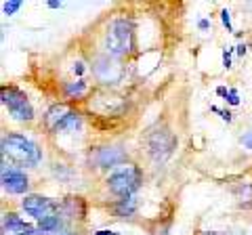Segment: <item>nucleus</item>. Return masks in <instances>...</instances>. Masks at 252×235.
<instances>
[{"label":"nucleus","mask_w":252,"mask_h":235,"mask_svg":"<svg viewBox=\"0 0 252 235\" xmlns=\"http://www.w3.org/2000/svg\"><path fill=\"white\" fill-rule=\"evenodd\" d=\"M0 147H2V160H9V166L36 168L42 162V149L38 143L21 132H4Z\"/></svg>","instance_id":"nucleus-1"},{"label":"nucleus","mask_w":252,"mask_h":235,"mask_svg":"<svg viewBox=\"0 0 252 235\" xmlns=\"http://www.w3.org/2000/svg\"><path fill=\"white\" fill-rule=\"evenodd\" d=\"M135 49V23L130 17H116L107 23L103 51L114 59H122Z\"/></svg>","instance_id":"nucleus-2"},{"label":"nucleus","mask_w":252,"mask_h":235,"mask_svg":"<svg viewBox=\"0 0 252 235\" xmlns=\"http://www.w3.org/2000/svg\"><path fill=\"white\" fill-rule=\"evenodd\" d=\"M141 183H143V172L135 164H124L112 170L105 178V189L107 193H112L116 200H126V198H135V193L139 191Z\"/></svg>","instance_id":"nucleus-3"},{"label":"nucleus","mask_w":252,"mask_h":235,"mask_svg":"<svg viewBox=\"0 0 252 235\" xmlns=\"http://www.w3.org/2000/svg\"><path fill=\"white\" fill-rule=\"evenodd\" d=\"M44 128L49 135L65 137L82 130V116L76 109H69L67 105L55 103L46 109L44 114Z\"/></svg>","instance_id":"nucleus-4"},{"label":"nucleus","mask_w":252,"mask_h":235,"mask_svg":"<svg viewBox=\"0 0 252 235\" xmlns=\"http://www.w3.org/2000/svg\"><path fill=\"white\" fill-rule=\"evenodd\" d=\"M0 101H2V107L9 112V116L13 118V120H17V122H34V105L30 103V99L28 95L23 92L19 86H2L0 88Z\"/></svg>","instance_id":"nucleus-5"},{"label":"nucleus","mask_w":252,"mask_h":235,"mask_svg":"<svg viewBox=\"0 0 252 235\" xmlns=\"http://www.w3.org/2000/svg\"><path fill=\"white\" fill-rule=\"evenodd\" d=\"M145 147L147 155L156 164H164L177 149V139L168 128H152L145 135Z\"/></svg>","instance_id":"nucleus-6"},{"label":"nucleus","mask_w":252,"mask_h":235,"mask_svg":"<svg viewBox=\"0 0 252 235\" xmlns=\"http://www.w3.org/2000/svg\"><path fill=\"white\" fill-rule=\"evenodd\" d=\"M91 72L94 76V80L103 86H116L124 80L126 76V67L120 63V59L109 57L107 53H101L93 59V67Z\"/></svg>","instance_id":"nucleus-7"},{"label":"nucleus","mask_w":252,"mask_h":235,"mask_svg":"<svg viewBox=\"0 0 252 235\" xmlns=\"http://www.w3.org/2000/svg\"><path fill=\"white\" fill-rule=\"evenodd\" d=\"M21 208L23 212L30 214L38 223H44L59 214V202L44 198V195H26L21 200Z\"/></svg>","instance_id":"nucleus-8"},{"label":"nucleus","mask_w":252,"mask_h":235,"mask_svg":"<svg viewBox=\"0 0 252 235\" xmlns=\"http://www.w3.org/2000/svg\"><path fill=\"white\" fill-rule=\"evenodd\" d=\"M89 162L94 168H112L116 170L118 166H124L126 164V151L118 145H103V147H94L89 153Z\"/></svg>","instance_id":"nucleus-9"},{"label":"nucleus","mask_w":252,"mask_h":235,"mask_svg":"<svg viewBox=\"0 0 252 235\" xmlns=\"http://www.w3.org/2000/svg\"><path fill=\"white\" fill-rule=\"evenodd\" d=\"M0 183H2V191L9 195H23L26 198V193L30 191V176L21 168L9 166V164H2Z\"/></svg>","instance_id":"nucleus-10"},{"label":"nucleus","mask_w":252,"mask_h":235,"mask_svg":"<svg viewBox=\"0 0 252 235\" xmlns=\"http://www.w3.org/2000/svg\"><path fill=\"white\" fill-rule=\"evenodd\" d=\"M0 231L2 235H36V227L26 223L17 212H2Z\"/></svg>","instance_id":"nucleus-11"},{"label":"nucleus","mask_w":252,"mask_h":235,"mask_svg":"<svg viewBox=\"0 0 252 235\" xmlns=\"http://www.w3.org/2000/svg\"><path fill=\"white\" fill-rule=\"evenodd\" d=\"M59 216L65 221V218H72V221H84L86 216V202L78 195H72V198H65L59 202Z\"/></svg>","instance_id":"nucleus-12"},{"label":"nucleus","mask_w":252,"mask_h":235,"mask_svg":"<svg viewBox=\"0 0 252 235\" xmlns=\"http://www.w3.org/2000/svg\"><path fill=\"white\" fill-rule=\"evenodd\" d=\"M114 214L118 218H130L137 214V200L126 198V200H116L114 202Z\"/></svg>","instance_id":"nucleus-13"},{"label":"nucleus","mask_w":252,"mask_h":235,"mask_svg":"<svg viewBox=\"0 0 252 235\" xmlns=\"http://www.w3.org/2000/svg\"><path fill=\"white\" fill-rule=\"evenodd\" d=\"M63 223H65V221H63L59 214L53 216V218H49V221H44V223H38L36 235H61Z\"/></svg>","instance_id":"nucleus-14"},{"label":"nucleus","mask_w":252,"mask_h":235,"mask_svg":"<svg viewBox=\"0 0 252 235\" xmlns=\"http://www.w3.org/2000/svg\"><path fill=\"white\" fill-rule=\"evenodd\" d=\"M63 92H65L67 99H82L86 92H89V84H86L82 78H78V80H74V82H65Z\"/></svg>","instance_id":"nucleus-15"},{"label":"nucleus","mask_w":252,"mask_h":235,"mask_svg":"<svg viewBox=\"0 0 252 235\" xmlns=\"http://www.w3.org/2000/svg\"><path fill=\"white\" fill-rule=\"evenodd\" d=\"M21 9V2L19 0H9V2H2V13L4 15H15Z\"/></svg>","instance_id":"nucleus-16"},{"label":"nucleus","mask_w":252,"mask_h":235,"mask_svg":"<svg viewBox=\"0 0 252 235\" xmlns=\"http://www.w3.org/2000/svg\"><path fill=\"white\" fill-rule=\"evenodd\" d=\"M240 143H242L244 147H246L248 151H252V128H250V130H246V132H244V135L240 137Z\"/></svg>","instance_id":"nucleus-17"},{"label":"nucleus","mask_w":252,"mask_h":235,"mask_svg":"<svg viewBox=\"0 0 252 235\" xmlns=\"http://www.w3.org/2000/svg\"><path fill=\"white\" fill-rule=\"evenodd\" d=\"M220 19H223V26L227 28V32H233V28H231V15H229V11H220Z\"/></svg>","instance_id":"nucleus-18"},{"label":"nucleus","mask_w":252,"mask_h":235,"mask_svg":"<svg viewBox=\"0 0 252 235\" xmlns=\"http://www.w3.org/2000/svg\"><path fill=\"white\" fill-rule=\"evenodd\" d=\"M227 103H229V105H238L240 103V95H238V90H235V88H229V95H227Z\"/></svg>","instance_id":"nucleus-19"},{"label":"nucleus","mask_w":252,"mask_h":235,"mask_svg":"<svg viewBox=\"0 0 252 235\" xmlns=\"http://www.w3.org/2000/svg\"><path fill=\"white\" fill-rule=\"evenodd\" d=\"M212 112H217V114H220V118H223L225 122H231V114L229 112H225V109H219V107H210Z\"/></svg>","instance_id":"nucleus-20"},{"label":"nucleus","mask_w":252,"mask_h":235,"mask_svg":"<svg viewBox=\"0 0 252 235\" xmlns=\"http://www.w3.org/2000/svg\"><path fill=\"white\" fill-rule=\"evenodd\" d=\"M223 67H231V51H223Z\"/></svg>","instance_id":"nucleus-21"},{"label":"nucleus","mask_w":252,"mask_h":235,"mask_svg":"<svg viewBox=\"0 0 252 235\" xmlns=\"http://www.w3.org/2000/svg\"><path fill=\"white\" fill-rule=\"evenodd\" d=\"M198 28L202 29V32H206V29H210V21L208 19H200L198 21Z\"/></svg>","instance_id":"nucleus-22"},{"label":"nucleus","mask_w":252,"mask_h":235,"mask_svg":"<svg viewBox=\"0 0 252 235\" xmlns=\"http://www.w3.org/2000/svg\"><path fill=\"white\" fill-rule=\"evenodd\" d=\"M217 95H220V97L227 99V95H229V88H225V86H219V88H217Z\"/></svg>","instance_id":"nucleus-23"},{"label":"nucleus","mask_w":252,"mask_h":235,"mask_svg":"<svg viewBox=\"0 0 252 235\" xmlns=\"http://www.w3.org/2000/svg\"><path fill=\"white\" fill-rule=\"evenodd\" d=\"M74 74L82 76V74H84V63H76V65H74Z\"/></svg>","instance_id":"nucleus-24"},{"label":"nucleus","mask_w":252,"mask_h":235,"mask_svg":"<svg viewBox=\"0 0 252 235\" xmlns=\"http://www.w3.org/2000/svg\"><path fill=\"white\" fill-rule=\"evenodd\" d=\"M91 235H120V233H116V231H109V229H103V231H94Z\"/></svg>","instance_id":"nucleus-25"},{"label":"nucleus","mask_w":252,"mask_h":235,"mask_svg":"<svg viewBox=\"0 0 252 235\" xmlns=\"http://www.w3.org/2000/svg\"><path fill=\"white\" fill-rule=\"evenodd\" d=\"M244 53H246V44H240L238 46V55H244Z\"/></svg>","instance_id":"nucleus-26"},{"label":"nucleus","mask_w":252,"mask_h":235,"mask_svg":"<svg viewBox=\"0 0 252 235\" xmlns=\"http://www.w3.org/2000/svg\"><path fill=\"white\" fill-rule=\"evenodd\" d=\"M51 9H61V2H49Z\"/></svg>","instance_id":"nucleus-27"},{"label":"nucleus","mask_w":252,"mask_h":235,"mask_svg":"<svg viewBox=\"0 0 252 235\" xmlns=\"http://www.w3.org/2000/svg\"><path fill=\"white\" fill-rule=\"evenodd\" d=\"M202 235H219L217 231H206V233H202Z\"/></svg>","instance_id":"nucleus-28"},{"label":"nucleus","mask_w":252,"mask_h":235,"mask_svg":"<svg viewBox=\"0 0 252 235\" xmlns=\"http://www.w3.org/2000/svg\"><path fill=\"white\" fill-rule=\"evenodd\" d=\"M61 235H82V233H76V231H72V233H61Z\"/></svg>","instance_id":"nucleus-29"}]
</instances>
